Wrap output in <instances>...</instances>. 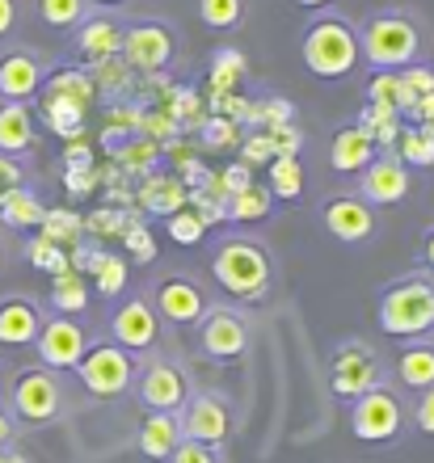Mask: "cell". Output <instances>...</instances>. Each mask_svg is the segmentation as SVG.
Masks as SVG:
<instances>
[{
  "instance_id": "obj_46",
  "label": "cell",
  "mask_w": 434,
  "mask_h": 463,
  "mask_svg": "<svg viewBox=\"0 0 434 463\" xmlns=\"http://www.w3.org/2000/svg\"><path fill=\"white\" fill-rule=\"evenodd\" d=\"M245 156H249V160H270V156H275L270 135H254V139H249V147H245Z\"/></svg>"
},
{
  "instance_id": "obj_21",
  "label": "cell",
  "mask_w": 434,
  "mask_h": 463,
  "mask_svg": "<svg viewBox=\"0 0 434 463\" xmlns=\"http://www.w3.org/2000/svg\"><path fill=\"white\" fill-rule=\"evenodd\" d=\"M38 131H34V114L22 101H5L0 106V152L5 156H25L34 152Z\"/></svg>"
},
{
  "instance_id": "obj_16",
  "label": "cell",
  "mask_w": 434,
  "mask_h": 463,
  "mask_svg": "<svg viewBox=\"0 0 434 463\" xmlns=\"http://www.w3.org/2000/svg\"><path fill=\"white\" fill-rule=\"evenodd\" d=\"M181 439L190 442H207V447H216V442L228 439L232 430V417H228V404L219 401V396H194L190 409L181 413Z\"/></svg>"
},
{
  "instance_id": "obj_6",
  "label": "cell",
  "mask_w": 434,
  "mask_h": 463,
  "mask_svg": "<svg viewBox=\"0 0 434 463\" xmlns=\"http://www.w3.org/2000/svg\"><path fill=\"white\" fill-rule=\"evenodd\" d=\"M34 350H38V363L47 371H72L81 363V354L89 350V333L72 317L55 312V317H43V325H38Z\"/></svg>"
},
{
  "instance_id": "obj_37",
  "label": "cell",
  "mask_w": 434,
  "mask_h": 463,
  "mask_svg": "<svg viewBox=\"0 0 434 463\" xmlns=\"http://www.w3.org/2000/svg\"><path fill=\"white\" fill-rule=\"evenodd\" d=\"M25 257H30V266L47 269V274H63V269H72V261H68V253H63V244L55 241H30V249H25Z\"/></svg>"
},
{
  "instance_id": "obj_15",
  "label": "cell",
  "mask_w": 434,
  "mask_h": 463,
  "mask_svg": "<svg viewBox=\"0 0 434 463\" xmlns=\"http://www.w3.org/2000/svg\"><path fill=\"white\" fill-rule=\"evenodd\" d=\"M198 342L211 358L219 363H232V358H241L249 350V329H245V320L236 312H207L203 317V329H198Z\"/></svg>"
},
{
  "instance_id": "obj_47",
  "label": "cell",
  "mask_w": 434,
  "mask_h": 463,
  "mask_svg": "<svg viewBox=\"0 0 434 463\" xmlns=\"http://www.w3.org/2000/svg\"><path fill=\"white\" fill-rule=\"evenodd\" d=\"M17 30V0H0V38Z\"/></svg>"
},
{
  "instance_id": "obj_49",
  "label": "cell",
  "mask_w": 434,
  "mask_h": 463,
  "mask_svg": "<svg viewBox=\"0 0 434 463\" xmlns=\"http://www.w3.org/2000/svg\"><path fill=\"white\" fill-rule=\"evenodd\" d=\"M9 434H13V421L0 413V442H9Z\"/></svg>"
},
{
  "instance_id": "obj_53",
  "label": "cell",
  "mask_w": 434,
  "mask_h": 463,
  "mask_svg": "<svg viewBox=\"0 0 434 463\" xmlns=\"http://www.w3.org/2000/svg\"><path fill=\"white\" fill-rule=\"evenodd\" d=\"M0 266H5V244H0Z\"/></svg>"
},
{
  "instance_id": "obj_33",
  "label": "cell",
  "mask_w": 434,
  "mask_h": 463,
  "mask_svg": "<svg viewBox=\"0 0 434 463\" xmlns=\"http://www.w3.org/2000/svg\"><path fill=\"white\" fill-rule=\"evenodd\" d=\"M43 241H55V244H76L81 241V228H85V220L76 215V211L68 207H55V211H43Z\"/></svg>"
},
{
  "instance_id": "obj_52",
  "label": "cell",
  "mask_w": 434,
  "mask_h": 463,
  "mask_svg": "<svg viewBox=\"0 0 434 463\" xmlns=\"http://www.w3.org/2000/svg\"><path fill=\"white\" fill-rule=\"evenodd\" d=\"M97 5H122V0H97Z\"/></svg>"
},
{
  "instance_id": "obj_51",
  "label": "cell",
  "mask_w": 434,
  "mask_h": 463,
  "mask_svg": "<svg viewBox=\"0 0 434 463\" xmlns=\"http://www.w3.org/2000/svg\"><path fill=\"white\" fill-rule=\"evenodd\" d=\"M5 463H30V459H22V455H5Z\"/></svg>"
},
{
  "instance_id": "obj_3",
  "label": "cell",
  "mask_w": 434,
  "mask_h": 463,
  "mask_svg": "<svg viewBox=\"0 0 434 463\" xmlns=\"http://www.w3.org/2000/svg\"><path fill=\"white\" fill-rule=\"evenodd\" d=\"M434 329V282L400 279L380 295V333L388 337H422Z\"/></svg>"
},
{
  "instance_id": "obj_9",
  "label": "cell",
  "mask_w": 434,
  "mask_h": 463,
  "mask_svg": "<svg viewBox=\"0 0 434 463\" xmlns=\"http://www.w3.org/2000/svg\"><path fill=\"white\" fill-rule=\"evenodd\" d=\"M60 404H63V392L47 366H30V371H22L13 379V413L22 421H30V426L51 421L60 413Z\"/></svg>"
},
{
  "instance_id": "obj_11",
  "label": "cell",
  "mask_w": 434,
  "mask_h": 463,
  "mask_svg": "<svg viewBox=\"0 0 434 463\" xmlns=\"http://www.w3.org/2000/svg\"><path fill=\"white\" fill-rule=\"evenodd\" d=\"M405 194H410V169L392 152L375 156L359 173V198L371 203V207H397V203H405Z\"/></svg>"
},
{
  "instance_id": "obj_40",
  "label": "cell",
  "mask_w": 434,
  "mask_h": 463,
  "mask_svg": "<svg viewBox=\"0 0 434 463\" xmlns=\"http://www.w3.org/2000/svg\"><path fill=\"white\" fill-rule=\"evenodd\" d=\"M17 185H25L22 160H17V156H5V152H0V203H5V198H9Z\"/></svg>"
},
{
  "instance_id": "obj_27",
  "label": "cell",
  "mask_w": 434,
  "mask_h": 463,
  "mask_svg": "<svg viewBox=\"0 0 434 463\" xmlns=\"http://www.w3.org/2000/svg\"><path fill=\"white\" fill-rule=\"evenodd\" d=\"M270 198H283V203H295L304 194V165L300 156H270Z\"/></svg>"
},
{
  "instance_id": "obj_32",
  "label": "cell",
  "mask_w": 434,
  "mask_h": 463,
  "mask_svg": "<svg viewBox=\"0 0 434 463\" xmlns=\"http://www.w3.org/2000/svg\"><path fill=\"white\" fill-rule=\"evenodd\" d=\"M34 9L43 17V25H51V30H72V25L85 22L89 0H34Z\"/></svg>"
},
{
  "instance_id": "obj_35",
  "label": "cell",
  "mask_w": 434,
  "mask_h": 463,
  "mask_svg": "<svg viewBox=\"0 0 434 463\" xmlns=\"http://www.w3.org/2000/svg\"><path fill=\"white\" fill-rule=\"evenodd\" d=\"M362 127L371 131L375 147H392L400 135V114L397 110H384V106H371V110L362 114Z\"/></svg>"
},
{
  "instance_id": "obj_25",
  "label": "cell",
  "mask_w": 434,
  "mask_h": 463,
  "mask_svg": "<svg viewBox=\"0 0 434 463\" xmlns=\"http://www.w3.org/2000/svg\"><path fill=\"white\" fill-rule=\"evenodd\" d=\"M397 379L405 388H430L434 383V345H405L397 358Z\"/></svg>"
},
{
  "instance_id": "obj_1",
  "label": "cell",
  "mask_w": 434,
  "mask_h": 463,
  "mask_svg": "<svg viewBox=\"0 0 434 463\" xmlns=\"http://www.w3.org/2000/svg\"><path fill=\"white\" fill-rule=\"evenodd\" d=\"M300 55H304V68L321 80H342V76L354 72L359 63V30L346 22V17H321L304 30V43H300Z\"/></svg>"
},
{
  "instance_id": "obj_2",
  "label": "cell",
  "mask_w": 434,
  "mask_h": 463,
  "mask_svg": "<svg viewBox=\"0 0 434 463\" xmlns=\"http://www.w3.org/2000/svg\"><path fill=\"white\" fill-rule=\"evenodd\" d=\"M418 51H422V30L405 13H375L359 34V55L380 72L410 68Z\"/></svg>"
},
{
  "instance_id": "obj_43",
  "label": "cell",
  "mask_w": 434,
  "mask_h": 463,
  "mask_svg": "<svg viewBox=\"0 0 434 463\" xmlns=\"http://www.w3.org/2000/svg\"><path fill=\"white\" fill-rule=\"evenodd\" d=\"M418 430L422 434H434V383L422 388V404H418Z\"/></svg>"
},
{
  "instance_id": "obj_50",
  "label": "cell",
  "mask_w": 434,
  "mask_h": 463,
  "mask_svg": "<svg viewBox=\"0 0 434 463\" xmlns=\"http://www.w3.org/2000/svg\"><path fill=\"white\" fill-rule=\"evenodd\" d=\"M295 5H304V9H325V5H333V0H295Z\"/></svg>"
},
{
  "instance_id": "obj_17",
  "label": "cell",
  "mask_w": 434,
  "mask_h": 463,
  "mask_svg": "<svg viewBox=\"0 0 434 463\" xmlns=\"http://www.w3.org/2000/svg\"><path fill=\"white\" fill-rule=\"evenodd\" d=\"M157 317L169 325H198L207 317V299L198 291V282L190 279H165L157 287Z\"/></svg>"
},
{
  "instance_id": "obj_7",
  "label": "cell",
  "mask_w": 434,
  "mask_h": 463,
  "mask_svg": "<svg viewBox=\"0 0 434 463\" xmlns=\"http://www.w3.org/2000/svg\"><path fill=\"white\" fill-rule=\"evenodd\" d=\"M400 421H405L400 401L388 388H380V383H375L371 392H362L359 401H354V413H350V430H354V439H362V442L397 439Z\"/></svg>"
},
{
  "instance_id": "obj_24",
  "label": "cell",
  "mask_w": 434,
  "mask_h": 463,
  "mask_svg": "<svg viewBox=\"0 0 434 463\" xmlns=\"http://www.w3.org/2000/svg\"><path fill=\"white\" fill-rule=\"evenodd\" d=\"M43 198L30 190V185H17L5 203H0V223L13 232H25V228H38L43 223Z\"/></svg>"
},
{
  "instance_id": "obj_34",
  "label": "cell",
  "mask_w": 434,
  "mask_h": 463,
  "mask_svg": "<svg viewBox=\"0 0 434 463\" xmlns=\"http://www.w3.org/2000/svg\"><path fill=\"white\" fill-rule=\"evenodd\" d=\"M198 17L211 30H236L245 17V0H198Z\"/></svg>"
},
{
  "instance_id": "obj_18",
  "label": "cell",
  "mask_w": 434,
  "mask_h": 463,
  "mask_svg": "<svg viewBox=\"0 0 434 463\" xmlns=\"http://www.w3.org/2000/svg\"><path fill=\"white\" fill-rule=\"evenodd\" d=\"M375 156H380V147H375L371 131L362 122H350V127H342L329 139V165H333V173H362Z\"/></svg>"
},
{
  "instance_id": "obj_12",
  "label": "cell",
  "mask_w": 434,
  "mask_h": 463,
  "mask_svg": "<svg viewBox=\"0 0 434 463\" xmlns=\"http://www.w3.org/2000/svg\"><path fill=\"white\" fill-rule=\"evenodd\" d=\"M321 220H325V232L333 241H346V244H362L375 236V211L371 203H362L359 194H338L329 198L325 211H321Z\"/></svg>"
},
{
  "instance_id": "obj_41",
  "label": "cell",
  "mask_w": 434,
  "mask_h": 463,
  "mask_svg": "<svg viewBox=\"0 0 434 463\" xmlns=\"http://www.w3.org/2000/svg\"><path fill=\"white\" fill-rule=\"evenodd\" d=\"M169 463H216V451H211L207 442H190V439H181L178 447H173Z\"/></svg>"
},
{
  "instance_id": "obj_22",
  "label": "cell",
  "mask_w": 434,
  "mask_h": 463,
  "mask_svg": "<svg viewBox=\"0 0 434 463\" xmlns=\"http://www.w3.org/2000/svg\"><path fill=\"white\" fill-rule=\"evenodd\" d=\"M76 51L85 55L89 63H101L110 55L122 51V25L114 17H85L81 22V38H76Z\"/></svg>"
},
{
  "instance_id": "obj_10",
  "label": "cell",
  "mask_w": 434,
  "mask_h": 463,
  "mask_svg": "<svg viewBox=\"0 0 434 463\" xmlns=\"http://www.w3.org/2000/svg\"><path fill=\"white\" fill-rule=\"evenodd\" d=\"M375 383H380V363H375V354L367 345H342L333 354V379H329L333 396L359 401L362 392H371Z\"/></svg>"
},
{
  "instance_id": "obj_30",
  "label": "cell",
  "mask_w": 434,
  "mask_h": 463,
  "mask_svg": "<svg viewBox=\"0 0 434 463\" xmlns=\"http://www.w3.org/2000/svg\"><path fill=\"white\" fill-rule=\"evenodd\" d=\"M38 93H47V98H63V101H72V106H81V110H89L97 85L89 80L85 72H55L51 80H43Z\"/></svg>"
},
{
  "instance_id": "obj_29",
  "label": "cell",
  "mask_w": 434,
  "mask_h": 463,
  "mask_svg": "<svg viewBox=\"0 0 434 463\" xmlns=\"http://www.w3.org/2000/svg\"><path fill=\"white\" fill-rule=\"evenodd\" d=\"M397 160L405 169H430L434 165V135L422 131V127H400L397 135Z\"/></svg>"
},
{
  "instance_id": "obj_4",
  "label": "cell",
  "mask_w": 434,
  "mask_h": 463,
  "mask_svg": "<svg viewBox=\"0 0 434 463\" xmlns=\"http://www.w3.org/2000/svg\"><path fill=\"white\" fill-rule=\"evenodd\" d=\"M211 274L236 299H262L270 287V257L254 241H224L211 257Z\"/></svg>"
},
{
  "instance_id": "obj_39",
  "label": "cell",
  "mask_w": 434,
  "mask_h": 463,
  "mask_svg": "<svg viewBox=\"0 0 434 463\" xmlns=\"http://www.w3.org/2000/svg\"><path fill=\"white\" fill-rule=\"evenodd\" d=\"M400 76V89H405V101H400V114H410L413 110V101L426 98V93H434V72L430 68H418V63H410Z\"/></svg>"
},
{
  "instance_id": "obj_14",
  "label": "cell",
  "mask_w": 434,
  "mask_h": 463,
  "mask_svg": "<svg viewBox=\"0 0 434 463\" xmlns=\"http://www.w3.org/2000/svg\"><path fill=\"white\" fill-rule=\"evenodd\" d=\"M110 333H114V342L127 354H140V350H148V345H157V333H160L157 307L144 304V299H127V304L114 312V320H110Z\"/></svg>"
},
{
  "instance_id": "obj_36",
  "label": "cell",
  "mask_w": 434,
  "mask_h": 463,
  "mask_svg": "<svg viewBox=\"0 0 434 463\" xmlns=\"http://www.w3.org/2000/svg\"><path fill=\"white\" fill-rule=\"evenodd\" d=\"M367 101H371V106H384V110H397L400 114V101H405L400 76L397 72H375L371 85H367Z\"/></svg>"
},
{
  "instance_id": "obj_38",
  "label": "cell",
  "mask_w": 434,
  "mask_h": 463,
  "mask_svg": "<svg viewBox=\"0 0 434 463\" xmlns=\"http://www.w3.org/2000/svg\"><path fill=\"white\" fill-rule=\"evenodd\" d=\"M169 241H178V244H198L207 236V220L198 215L194 207H186V211H173L169 215Z\"/></svg>"
},
{
  "instance_id": "obj_23",
  "label": "cell",
  "mask_w": 434,
  "mask_h": 463,
  "mask_svg": "<svg viewBox=\"0 0 434 463\" xmlns=\"http://www.w3.org/2000/svg\"><path fill=\"white\" fill-rule=\"evenodd\" d=\"M140 455L144 459H169L173 447L181 442V426H178V417L173 413H148L144 417V426H140Z\"/></svg>"
},
{
  "instance_id": "obj_48",
  "label": "cell",
  "mask_w": 434,
  "mask_h": 463,
  "mask_svg": "<svg viewBox=\"0 0 434 463\" xmlns=\"http://www.w3.org/2000/svg\"><path fill=\"white\" fill-rule=\"evenodd\" d=\"M422 257H426V266L434 269V228H430V232H426V236H422Z\"/></svg>"
},
{
  "instance_id": "obj_28",
  "label": "cell",
  "mask_w": 434,
  "mask_h": 463,
  "mask_svg": "<svg viewBox=\"0 0 434 463\" xmlns=\"http://www.w3.org/2000/svg\"><path fill=\"white\" fill-rule=\"evenodd\" d=\"M270 190L265 185H257V182H249V185H241V190H232L228 194V220H236V223H257V220H265L270 215Z\"/></svg>"
},
{
  "instance_id": "obj_5",
  "label": "cell",
  "mask_w": 434,
  "mask_h": 463,
  "mask_svg": "<svg viewBox=\"0 0 434 463\" xmlns=\"http://www.w3.org/2000/svg\"><path fill=\"white\" fill-rule=\"evenodd\" d=\"M81 383H85L93 396L110 401V396H122V392L131 388V375H135V363L131 354L122 350L119 342H97L81 354V363L72 366Z\"/></svg>"
},
{
  "instance_id": "obj_20",
  "label": "cell",
  "mask_w": 434,
  "mask_h": 463,
  "mask_svg": "<svg viewBox=\"0 0 434 463\" xmlns=\"http://www.w3.org/2000/svg\"><path fill=\"white\" fill-rule=\"evenodd\" d=\"M38 325H43V312L34 299L25 295L0 299V345H34Z\"/></svg>"
},
{
  "instance_id": "obj_45",
  "label": "cell",
  "mask_w": 434,
  "mask_h": 463,
  "mask_svg": "<svg viewBox=\"0 0 434 463\" xmlns=\"http://www.w3.org/2000/svg\"><path fill=\"white\" fill-rule=\"evenodd\" d=\"M127 249H131L140 261H148V257H152V241H148V232L144 228H131V232H127Z\"/></svg>"
},
{
  "instance_id": "obj_31",
  "label": "cell",
  "mask_w": 434,
  "mask_h": 463,
  "mask_svg": "<svg viewBox=\"0 0 434 463\" xmlns=\"http://www.w3.org/2000/svg\"><path fill=\"white\" fill-rule=\"evenodd\" d=\"M85 266H89V274H93V282H97V291L101 295H119L122 291V282H127V261H122L119 253H89Z\"/></svg>"
},
{
  "instance_id": "obj_42",
  "label": "cell",
  "mask_w": 434,
  "mask_h": 463,
  "mask_svg": "<svg viewBox=\"0 0 434 463\" xmlns=\"http://www.w3.org/2000/svg\"><path fill=\"white\" fill-rule=\"evenodd\" d=\"M410 122H413V127H422V131H430V135H434V93H426V98L413 101Z\"/></svg>"
},
{
  "instance_id": "obj_19",
  "label": "cell",
  "mask_w": 434,
  "mask_h": 463,
  "mask_svg": "<svg viewBox=\"0 0 434 463\" xmlns=\"http://www.w3.org/2000/svg\"><path fill=\"white\" fill-rule=\"evenodd\" d=\"M140 401L152 409V413H173L186 404V379H181L178 366L169 363H152L148 366L144 383H140Z\"/></svg>"
},
{
  "instance_id": "obj_8",
  "label": "cell",
  "mask_w": 434,
  "mask_h": 463,
  "mask_svg": "<svg viewBox=\"0 0 434 463\" xmlns=\"http://www.w3.org/2000/svg\"><path fill=\"white\" fill-rule=\"evenodd\" d=\"M122 60L140 68V72H165L178 55V43H173V30L160 22H135L122 30Z\"/></svg>"
},
{
  "instance_id": "obj_44",
  "label": "cell",
  "mask_w": 434,
  "mask_h": 463,
  "mask_svg": "<svg viewBox=\"0 0 434 463\" xmlns=\"http://www.w3.org/2000/svg\"><path fill=\"white\" fill-rule=\"evenodd\" d=\"M207 135H211V139H207V144H216V147H228V144H236V122H211V127H207Z\"/></svg>"
},
{
  "instance_id": "obj_13",
  "label": "cell",
  "mask_w": 434,
  "mask_h": 463,
  "mask_svg": "<svg viewBox=\"0 0 434 463\" xmlns=\"http://www.w3.org/2000/svg\"><path fill=\"white\" fill-rule=\"evenodd\" d=\"M43 80H47V72H43V63H38V55H30V51H5L0 55V101H34L38 89H43Z\"/></svg>"
},
{
  "instance_id": "obj_26",
  "label": "cell",
  "mask_w": 434,
  "mask_h": 463,
  "mask_svg": "<svg viewBox=\"0 0 434 463\" xmlns=\"http://www.w3.org/2000/svg\"><path fill=\"white\" fill-rule=\"evenodd\" d=\"M51 304L63 317H76L89 307V282L76 274V269H63V274H51Z\"/></svg>"
}]
</instances>
